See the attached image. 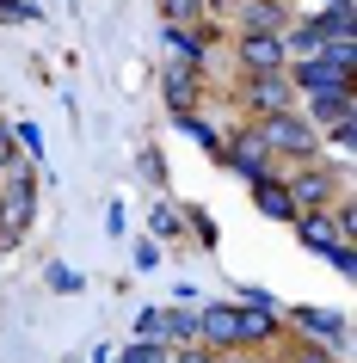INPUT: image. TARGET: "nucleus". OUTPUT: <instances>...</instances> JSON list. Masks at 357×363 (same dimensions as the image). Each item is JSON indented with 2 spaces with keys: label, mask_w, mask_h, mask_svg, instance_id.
<instances>
[{
  "label": "nucleus",
  "mask_w": 357,
  "mask_h": 363,
  "mask_svg": "<svg viewBox=\"0 0 357 363\" xmlns=\"http://www.w3.org/2000/svg\"><path fill=\"white\" fill-rule=\"evenodd\" d=\"M320 197H326V179H320V172H302V179H296V197H290V203H320Z\"/></svg>",
  "instance_id": "1a4fd4ad"
},
{
  "label": "nucleus",
  "mask_w": 357,
  "mask_h": 363,
  "mask_svg": "<svg viewBox=\"0 0 357 363\" xmlns=\"http://www.w3.org/2000/svg\"><path fill=\"white\" fill-rule=\"evenodd\" d=\"M259 142H265V148H283V154H308V148H314V130L296 123V117H283V111H271Z\"/></svg>",
  "instance_id": "f257e3e1"
},
{
  "label": "nucleus",
  "mask_w": 357,
  "mask_h": 363,
  "mask_svg": "<svg viewBox=\"0 0 357 363\" xmlns=\"http://www.w3.org/2000/svg\"><path fill=\"white\" fill-rule=\"evenodd\" d=\"M283 99H290V86L278 80V68L271 74H253V105L259 111H283Z\"/></svg>",
  "instance_id": "39448f33"
},
{
  "label": "nucleus",
  "mask_w": 357,
  "mask_h": 363,
  "mask_svg": "<svg viewBox=\"0 0 357 363\" xmlns=\"http://www.w3.org/2000/svg\"><path fill=\"white\" fill-rule=\"evenodd\" d=\"M259 210H265V216H290L296 203H290V191H283V185H271V179H259Z\"/></svg>",
  "instance_id": "0eeeda50"
},
{
  "label": "nucleus",
  "mask_w": 357,
  "mask_h": 363,
  "mask_svg": "<svg viewBox=\"0 0 357 363\" xmlns=\"http://www.w3.org/2000/svg\"><path fill=\"white\" fill-rule=\"evenodd\" d=\"M253 25H259V31H278V25H283V13H278V6H265V0H259V6H253Z\"/></svg>",
  "instance_id": "9d476101"
},
{
  "label": "nucleus",
  "mask_w": 357,
  "mask_h": 363,
  "mask_svg": "<svg viewBox=\"0 0 357 363\" xmlns=\"http://www.w3.org/2000/svg\"><path fill=\"white\" fill-rule=\"evenodd\" d=\"M197 333H204L209 345H241V333H234V308H209L204 320H197Z\"/></svg>",
  "instance_id": "20e7f679"
},
{
  "label": "nucleus",
  "mask_w": 357,
  "mask_h": 363,
  "mask_svg": "<svg viewBox=\"0 0 357 363\" xmlns=\"http://www.w3.org/2000/svg\"><path fill=\"white\" fill-rule=\"evenodd\" d=\"M13 154H19V148H13V130L0 123V167H13Z\"/></svg>",
  "instance_id": "f8f14e48"
},
{
  "label": "nucleus",
  "mask_w": 357,
  "mask_h": 363,
  "mask_svg": "<svg viewBox=\"0 0 357 363\" xmlns=\"http://www.w3.org/2000/svg\"><path fill=\"white\" fill-rule=\"evenodd\" d=\"M302 234H308V247H326V222H314V216L302 222Z\"/></svg>",
  "instance_id": "9b49d317"
},
{
  "label": "nucleus",
  "mask_w": 357,
  "mask_h": 363,
  "mask_svg": "<svg viewBox=\"0 0 357 363\" xmlns=\"http://www.w3.org/2000/svg\"><path fill=\"white\" fill-rule=\"evenodd\" d=\"M123 363H167V357H160V351H130Z\"/></svg>",
  "instance_id": "4468645a"
},
{
  "label": "nucleus",
  "mask_w": 357,
  "mask_h": 363,
  "mask_svg": "<svg viewBox=\"0 0 357 363\" xmlns=\"http://www.w3.org/2000/svg\"><path fill=\"white\" fill-rule=\"evenodd\" d=\"M302 86H308L314 99L345 93V86H351V68H345V62H333V56H308V68H302Z\"/></svg>",
  "instance_id": "f03ea898"
},
{
  "label": "nucleus",
  "mask_w": 357,
  "mask_h": 363,
  "mask_svg": "<svg viewBox=\"0 0 357 363\" xmlns=\"http://www.w3.org/2000/svg\"><path fill=\"white\" fill-rule=\"evenodd\" d=\"M160 6H167L172 19H185V13H191V6H197V0H160Z\"/></svg>",
  "instance_id": "ddd939ff"
},
{
  "label": "nucleus",
  "mask_w": 357,
  "mask_h": 363,
  "mask_svg": "<svg viewBox=\"0 0 357 363\" xmlns=\"http://www.w3.org/2000/svg\"><path fill=\"white\" fill-rule=\"evenodd\" d=\"M241 62L253 68V74H271V68L283 62V43H278V38H265V31H253V38L241 43Z\"/></svg>",
  "instance_id": "7ed1b4c3"
},
{
  "label": "nucleus",
  "mask_w": 357,
  "mask_h": 363,
  "mask_svg": "<svg viewBox=\"0 0 357 363\" xmlns=\"http://www.w3.org/2000/svg\"><path fill=\"white\" fill-rule=\"evenodd\" d=\"M179 363H216L209 351H179Z\"/></svg>",
  "instance_id": "2eb2a0df"
},
{
  "label": "nucleus",
  "mask_w": 357,
  "mask_h": 363,
  "mask_svg": "<svg viewBox=\"0 0 357 363\" xmlns=\"http://www.w3.org/2000/svg\"><path fill=\"white\" fill-rule=\"evenodd\" d=\"M234 333H241V339H271V314L246 308V314H234Z\"/></svg>",
  "instance_id": "6e6552de"
},
{
  "label": "nucleus",
  "mask_w": 357,
  "mask_h": 363,
  "mask_svg": "<svg viewBox=\"0 0 357 363\" xmlns=\"http://www.w3.org/2000/svg\"><path fill=\"white\" fill-rule=\"evenodd\" d=\"M265 154H271V148H265L259 135H241V142H234V160H241L246 172H259V179H265Z\"/></svg>",
  "instance_id": "423d86ee"
}]
</instances>
